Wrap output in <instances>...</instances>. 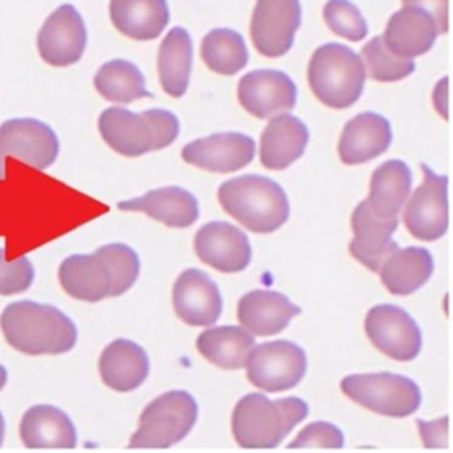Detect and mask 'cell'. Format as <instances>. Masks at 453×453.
<instances>
[{"mask_svg":"<svg viewBox=\"0 0 453 453\" xmlns=\"http://www.w3.org/2000/svg\"><path fill=\"white\" fill-rule=\"evenodd\" d=\"M138 274V255L120 242L101 246L92 255H71L58 267L62 288L71 297L87 303L127 292Z\"/></svg>","mask_w":453,"mask_h":453,"instance_id":"1","label":"cell"},{"mask_svg":"<svg viewBox=\"0 0 453 453\" xmlns=\"http://www.w3.org/2000/svg\"><path fill=\"white\" fill-rule=\"evenodd\" d=\"M0 327L7 343L21 354H64L76 343L74 322L51 304L16 301L4 308Z\"/></svg>","mask_w":453,"mask_h":453,"instance_id":"2","label":"cell"},{"mask_svg":"<svg viewBox=\"0 0 453 453\" xmlns=\"http://www.w3.org/2000/svg\"><path fill=\"white\" fill-rule=\"evenodd\" d=\"M308 416V403L297 396L269 400L262 393L244 395L232 412V434L241 448H276Z\"/></svg>","mask_w":453,"mask_h":453,"instance_id":"3","label":"cell"},{"mask_svg":"<svg viewBox=\"0 0 453 453\" xmlns=\"http://www.w3.org/2000/svg\"><path fill=\"white\" fill-rule=\"evenodd\" d=\"M221 207L255 234H271L288 219V198L283 188L269 177L241 175L218 189Z\"/></svg>","mask_w":453,"mask_h":453,"instance_id":"4","label":"cell"},{"mask_svg":"<svg viewBox=\"0 0 453 453\" xmlns=\"http://www.w3.org/2000/svg\"><path fill=\"white\" fill-rule=\"evenodd\" d=\"M99 133L115 152L136 157L173 143L179 134V120L168 110H147L133 113L122 106L106 108L99 115Z\"/></svg>","mask_w":453,"mask_h":453,"instance_id":"5","label":"cell"},{"mask_svg":"<svg viewBox=\"0 0 453 453\" xmlns=\"http://www.w3.org/2000/svg\"><path fill=\"white\" fill-rule=\"evenodd\" d=\"M306 76L313 96L333 110L352 106L361 97L366 80L361 57L336 42L322 44L313 51Z\"/></svg>","mask_w":453,"mask_h":453,"instance_id":"6","label":"cell"},{"mask_svg":"<svg viewBox=\"0 0 453 453\" xmlns=\"http://www.w3.org/2000/svg\"><path fill=\"white\" fill-rule=\"evenodd\" d=\"M196 418L198 405L188 391H166L142 411L129 448H170L191 432Z\"/></svg>","mask_w":453,"mask_h":453,"instance_id":"7","label":"cell"},{"mask_svg":"<svg viewBox=\"0 0 453 453\" xmlns=\"http://www.w3.org/2000/svg\"><path fill=\"white\" fill-rule=\"evenodd\" d=\"M342 393L357 405L389 418H407L421 405L418 384L398 373H352L340 382Z\"/></svg>","mask_w":453,"mask_h":453,"instance_id":"8","label":"cell"},{"mask_svg":"<svg viewBox=\"0 0 453 453\" xmlns=\"http://www.w3.org/2000/svg\"><path fill=\"white\" fill-rule=\"evenodd\" d=\"M304 350L288 340L255 345L246 361L248 380L267 393H280L297 386L306 373Z\"/></svg>","mask_w":453,"mask_h":453,"instance_id":"9","label":"cell"},{"mask_svg":"<svg viewBox=\"0 0 453 453\" xmlns=\"http://www.w3.org/2000/svg\"><path fill=\"white\" fill-rule=\"evenodd\" d=\"M423 180L403 207V223L419 241H437L448 230V177L421 163Z\"/></svg>","mask_w":453,"mask_h":453,"instance_id":"10","label":"cell"},{"mask_svg":"<svg viewBox=\"0 0 453 453\" xmlns=\"http://www.w3.org/2000/svg\"><path fill=\"white\" fill-rule=\"evenodd\" d=\"M365 333L372 345L395 361H412L421 350V329L400 306L375 304L365 315Z\"/></svg>","mask_w":453,"mask_h":453,"instance_id":"11","label":"cell"},{"mask_svg":"<svg viewBox=\"0 0 453 453\" xmlns=\"http://www.w3.org/2000/svg\"><path fill=\"white\" fill-rule=\"evenodd\" d=\"M299 25V0H257L250 23L251 42L264 57H281L292 48Z\"/></svg>","mask_w":453,"mask_h":453,"instance_id":"12","label":"cell"},{"mask_svg":"<svg viewBox=\"0 0 453 453\" xmlns=\"http://www.w3.org/2000/svg\"><path fill=\"white\" fill-rule=\"evenodd\" d=\"M7 156L46 170L58 156V138L48 124L37 119H11L0 126V179H4Z\"/></svg>","mask_w":453,"mask_h":453,"instance_id":"13","label":"cell"},{"mask_svg":"<svg viewBox=\"0 0 453 453\" xmlns=\"http://www.w3.org/2000/svg\"><path fill=\"white\" fill-rule=\"evenodd\" d=\"M237 97L250 115L273 119L296 106L297 88L292 78L281 71L257 69L239 80Z\"/></svg>","mask_w":453,"mask_h":453,"instance_id":"14","label":"cell"},{"mask_svg":"<svg viewBox=\"0 0 453 453\" xmlns=\"http://www.w3.org/2000/svg\"><path fill=\"white\" fill-rule=\"evenodd\" d=\"M87 44V28L80 12L64 4L57 7L44 21L37 35V50L41 58L55 67L76 64Z\"/></svg>","mask_w":453,"mask_h":453,"instance_id":"15","label":"cell"},{"mask_svg":"<svg viewBox=\"0 0 453 453\" xmlns=\"http://www.w3.org/2000/svg\"><path fill=\"white\" fill-rule=\"evenodd\" d=\"M396 226L398 219L379 218L372 212L366 200L359 202L350 218L354 234L349 242L350 257L372 273H379L384 262L398 250V244L393 241Z\"/></svg>","mask_w":453,"mask_h":453,"instance_id":"16","label":"cell"},{"mask_svg":"<svg viewBox=\"0 0 453 453\" xmlns=\"http://www.w3.org/2000/svg\"><path fill=\"white\" fill-rule=\"evenodd\" d=\"M255 157V140L242 133H216L182 147V159L207 172L230 173Z\"/></svg>","mask_w":453,"mask_h":453,"instance_id":"17","label":"cell"},{"mask_svg":"<svg viewBox=\"0 0 453 453\" xmlns=\"http://www.w3.org/2000/svg\"><path fill=\"white\" fill-rule=\"evenodd\" d=\"M175 315L188 326H212L223 310L218 285L200 269L182 271L172 290Z\"/></svg>","mask_w":453,"mask_h":453,"instance_id":"18","label":"cell"},{"mask_svg":"<svg viewBox=\"0 0 453 453\" xmlns=\"http://www.w3.org/2000/svg\"><path fill=\"white\" fill-rule=\"evenodd\" d=\"M195 251L202 262L221 273L244 271L251 262L246 234L226 221L203 225L195 235Z\"/></svg>","mask_w":453,"mask_h":453,"instance_id":"19","label":"cell"},{"mask_svg":"<svg viewBox=\"0 0 453 453\" xmlns=\"http://www.w3.org/2000/svg\"><path fill=\"white\" fill-rule=\"evenodd\" d=\"M391 138V126L386 117L363 111L343 126L338 140V157L343 165L366 163L384 154Z\"/></svg>","mask_w":453,"mask_h":453,"instance_id":"20","label":"cell"},{"mask_svg":"<svg viewBox=\"0 0 453 453\" xmlns=\"http://www.w3.org/2000/svg\"><path fill=\"white\" fill-rule=\"evenodd\" d=\"M299 313L297 304L274 290L257 288L244 294L237 303V319L253 336L278 334Z\"/></svg>","mask_w":453,"mask_h":453,"instance_id":"21","label":"cell"},{"mask_svg":"<svg viewBox=\"0 0 453 453\" xmlns=\"http://www.w3.org/2000/svg\"><path fill=\"white\" fill-rule=\"evenodd\" d=\"M439 35L434 18L419 7H402L388 19L384 44L400 58L412 60L425 55Z\"/></svg>","mask_w":453,"mask_h":453,"instance_id":"22","label":"cell"},{"mask_svg":"<svg viewBox=\"0 0 453 453\" xmlns=\"http://www.w3.org/2000/svg\"><path fill=\"white\" fill-rule=\"evenodd\" d=\"M308 140V127L297 117H273L260 134V163L269 170H285L303 156Z\"/></svg>","mask_w":453,"mask_h":453,"instance_id":"23","label":"cell"},{"mask_svg":"<svg viewBox=\"0 0 453 453\" xmlns=\"http://www.w3.org/2000/svg\"><path fill=\"white\" fill-rule=\"evenodd\" d=\"M150 370L147 352L134 342L117 338L108 343L99 357V375L103 382L120 393L140 388Z\"/></svg>","mask_w":453,"mask_h":453,"instance_id":"24","label":"cell"},{"mask_svg":"<svg viewBox=\"0 0 453 453\" xmlns=\"http://www.w3.org/2000/svg\"><path fill=\"white\" fill-rule=\"evenodd\" d=\"M120 211H138L150 218L172 226L186 228L198 219V202L196 198L177 186L152 189L138 198L122 200L117 203Z\"/></svg>","mask_w":453,"mask_h":453,"instance_id":"25","label":"cell"},{"mask_svg":"<svg viewBox=\"0 0 453 453\" xmlns=\"http://www.w3.org/2000/svg\"><path fill=\"white\" fill-rule=\"evenodd\" d=\"M19 437L27 448H74L76 428L58 407L39 403L25 411Z\"/></svg>","mask_w":453,"mask_h":453,"instance_id":"26","label":"cell"},{"mask_svg":"<svg viewBox=\"0 0 453 453\" xmlns=\"http://www.w3.org/2000/svg\"><path fill=\"white\" fill-rule=\"evenodd\" d=\"M411 184L409 166L400 159H389L373 170L365 200L379 218L398 219V212L411 196Z\"/></svg>","mask_w":453,"mask_h":453,"instance_id":"27","label":"cell"},{"mask_svg":"<svg viewBox=\"0 0 453 453\" xmlns=\"http://www.w3.org/2000/svg\"><path fill=\"white\" fill-rule=\"evenodd\" d=\"M113 27L136 41H149L161 35L170 21L166 0H110Z\"/></svg>","mask_w":453,"mask_h":453,"instance_id":"28","label":"cell"},{"mask_svg":"<svg viewBox=\"0 0 453 453\" xmlns=\"http://www.w3.org/2000/svg\"><path fill=\"white\" fill-rule=\"evenodd\" d=\"M196 349L214 366L237 370L246 366L255 340L242 326H212L198 334Z\"/></svg>","mask_w":453,"mask_h":453,"instance_id":"29","label":"cell"},{"mask_svg":"<svg viewBox=\"0 0 453 453\" xmlns=\"http://www.w3.org/2000/svg\"><path fill=\"white\" fill-rule=\"evenodd\" d=\"M434 271V258L428 250L409 246L398 248L379 271L380 283L393 296H409L421 288Z\"/></svg>","mask_w":453,"mask_h":453,"instance_id":"30","label":"cell"},{"mask_svg":"<svg viewBox=\"0 0 453 453\" xmlns=\"http://www.w3.org/2000/svg\"><path fill=\"white\" fill-rule=\"evenodd\" d=\"M193 62L191 35L182 27H173L159 44L157 71L163 90L172 97H180L188 90Z\"/></svg>","mask_w":453,"mask_h":453,"instance_id":"31","label":"cell"},{"mask_svg":"<svg viewBox=\"0 0 453 453\" xmlns=\"http://www.w3.org/2000/svg\"><path fill=\"white\" fill-rule=\"evenodd\" d=\"M94 87L101 97L111 103L127 104L152 94L145 88L142 71L127 60H110L99 67L94 76Z\"/></svg>","mask_w":453,"mask_h":453,"instance_id":"32","label":"cell"},{"mask_svg":"<svg viewBox=\"0 0 453 453\" xmlns=\"http://www.w3.org/2000/svg\"><path fill=\"white\" fill-rule=\"evenodd\" d=\"M205 65L218 74H235L248 64V50L239 32L214 28L202 39L200 48Z\"/></svg>","mask_w":453,"mask_h":453,"instance_id":"33","label":"cell"},{"mask_svg":"<svg viewBox=\"0 0 453 453\" xmlns=\"http://www.w3.org/2000/svg\"><path fill=\"white\" fill-rule=\"evenodd\" d=\"M361 62L366 78L373 81L391 83L407 78L414 71V62L396 57L382 41V35L370 39L361 50Z\"/></svg>","mask_w":453,"mask_h":453,"instance_id":"34","label":"cell"},{"mask_svg":"<svg viewBox=\"0 0 453 453\" xmlns=\"http://www.w3.org/2000/svg\"><path fill=\"white\" fill-rule=\"evenodd\" d=\"M322 18L334 35L347 41L357 42L368 34V25L361 11L349 0H327L322 9Z\"/></svg>","mask_w":453,"mask_h":453,"instance_id":"35","label":"cell"},{"mask_svg":"<svg viewBox=\"0 0 453 453\" xmlns=\"http://www.w3.org/2000/svg\"><path fill=\"white\" fill-rule=\"evenodd\" d=\"M34 281V265L27 257L7 260L0 248V296L25 292Z\"/></svg>","mask_w":453,"mask_h":453,"instance_id":"36","label":"cell"},{"mask_svg":"<svg viewBox=\"0 0 453 453\" xmlns=\"http://www.w3.org/2000/svg\"><path fill=\"white\" fill-rule=\"evenodd\" d=\"M342 446H343V434L336 425L329 421H313L306 425L288 444V448H342Z\"/></svg>","mask_w":453,"mask_h":453,"instance_id":"37","label":"cell"},{"mask_svg":"<svg viewBox=\"0 0 453 453\" xmlns=\"http://www.w3.org/2000/svg\"><path fill=\"white\" fill-rule=\"evenodd\" d=\"M421 444L425 448H446L448 446V416H441L434 421H416Z\"/></svg>","mask_w":453,"mask_h":453,"instance_id":"38","label":"cell"},{"mask_svg":"<svg viewBox=\"0 0 453 453\" xmlns=\"http://www.w3.org/2000/svg\"><path fill=\"white\" fill-rule=\"evenodd\" d=\"M402 5L426 11L434 18L439 34L448 32V0H402Z\"/></svg>","mask_w":453,"mask_h":453,"instance_id":"39","label":"cell"},{"mask_svg":"<svg viewBox=\"0 0 453 453\" xmlns=\"http://www.w3.org/2000/svg\"><path fill=\"white\" fill-rule=\"evenodd\" d=\"M448 85H449L448 76H442V78L435 83L434 92H432L434 110H435L444 120H448Z\"/></svg>","mask_w":453,"mask_h":453,"instance_id":"40","label":"cell"},{"mask_svg":"<svg viewBox=\"0 0 453 453\" xmlns=\"http://www.w3.org/2000/svg\"><path fill=\"white\" fill-rule=\"evenodd\" d=\"M5 382H7V370L0 365V389L5 386Z\"/></svg>","mask_w":453,"mask_h":453,"instance_id":"41","label":"cell"},{"mask_svg":"<svg viewBox=\"0 0 453 453\" xmlns=\"http://www.w3.org/2000/svg\"><path fill=\"white\" fill-rule=\"evenodd\" d=\"M4 432H5V423H4V416H2V412H0V446H2V442H4Z\"/></svg>","mask_w":453,"mask_h":453,"instance_id":"42","label":"cell"}]
</instances>
